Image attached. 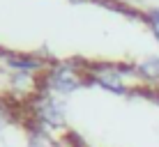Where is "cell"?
Returning <instances> with one entry per match:
<instances>
[{
	"instance_id": "obj_1",
	"label": "cell",
	"mask_w": 159,
	"mask_h": 147,
	"mask_svg": "<svg viewBox=\"0 0 159 147\" xmlns=\"http://www.w3.org/2000/svg\"><path fill=\"white\" fill-rule=\"evenodd\" d=\"M46 83L58 92H72L74 88L83 85V74L74 71L72 67H58L46 76Z\"/></svg>"
},
{
	"instance_id": "obj_2",
	"label": "cell",
	"mask_w": 159,
	"mask_h": 147,
	"mask_svg": "<svg viewBox=\"0 0 159 147\" xmlns=\"http://www.w3.org/2000/svg\"><path fill=\"white\" fill-rule=\"evenodd\" d=\"M39 117L44 122H48L51 127H60L62 124V110H60V106H56V101H44L39 108Z\"/></svg>"
},
{
	"instance_id": "obj_3",
	"label": "cell",
	"mask_w": 159,
	"mask_h": 147,
	"mask_svg": "<svg viewBox=\"0 0 159 147\" xmlns=\"http://www.w3.org/2000/svg\"><path fill=\"white\" fill-rule=\"evenodd\" d=\"M97 83L104 85L106 90H113V92H125L122 76H120L118 71H104V74H97Z\"/></svg>"
},
{
	"instance_id": "obj_4",
	"label": "cell",
	"mask_w": 159,
	"mask_h": 147,
	"mask_svg": "<svg viewBox=\"0 0 159 147\" xmlns=\"http://www.w3.org/2000/svg\"><path fill=\"white\" fill-rule=\"evenodd\" d=\"M139 74L145 80H159V58H148L139 64Z\"/></svg>"
},
{
	"instance_id": "obj_5",
	"label": "cell",
	"mask_w": 159,
	"mask_h": 147,
	"mask_svg": "<svg viewBox=\"0 0 159 147\" xmlns=\"http://www.w3.org/2000/svg\"><path fill=\"white\" fill-rule=\"evenodd\" d=\"M150 25L152 28H159V9H152L150 12Z\"/></svg>"
},
{
	"instance_id": "obj_6",
	"label": "cell",
	"mask_w": 159,
	"mask_h": 147,
	"mask_svg": "<svg viewBox=\"0 0 159 147\" xmlns=\"http://www.w3.org/2000/svg\"><path fill=\"white\" fill-rule=\"evenodd\" d=\"M0 127H2V110H0Z\"/></svg>"
}]
</instances>
